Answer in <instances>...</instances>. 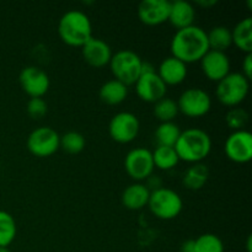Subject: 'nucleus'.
<instances>
[{
	"instance_id": "23",
	"label": "nucleus",
	"mask_w": 252,
	"mask_h": 252,
	"mask_svg": "<svg viewBox=\"0 0 252 252\" xmlns=\"http://www.w3.org/2000/svg\"><path fill=\"white\" fill-rule=\"evenodd\" d=\"M209 49L212 51L224 52L233 44V37H231V30L226 26H216L212 27L211 31L207 32Z\"/></svg>"
},
{
	"instance_id": "29",
	"label": "nucleus",
	"mask_w": 252,
	"mask_h": 252,
	"mask_svg": "<svg viewBox=\"0 0 252 252\" xmlns=\"http://www.w3.org/2000/svg\"><path fill=\"white\" fill-rule=\"evenodd\" d=\"M194 252H224V244L216 234H202L194 240Z\"/></svg>"
},
{
	"instance_id": "24",
	"label": "nucleus",
	"mask_w": 252,
	"mask_h": 252,
	"mask_svg": "<svg viewBox=\"0 0 252 252\" xmlns=\"http://www.w3.org/2000/svg\"><path fill=\"white\" fill-rule=\"evenodd\" d=\"M153 154V161H154V166L160 170H171L179 164L180 159L177 155L176 150L174 147H162V145H158L155 148Z\"/></svg>"
},
{
	"instance_id": "19",
	"label": "nucleus",
	"mask_w": 252,
	"mask_h": 252,
	"mask_svg": "<svg viewBox=\"0 0 252 252\" xmlns=\"http://www.w3.org/2000/svg\"><path fill=\"white\" fill-rule=\"evenodd\" d=\"M149 197L150 191L145 186V184L134 182V184L126 187L121 199H122V204L127 209H129V211H139V209L148 206Z\"/></svg>"
},
{
	"instance_id": "13",
	"label": "nucleus",
	"mask_w": 252,
	"mask_h": 252,
	"mask_svg": "<svg viewBox=\"0 0 252 252\" xmlns=\"http://www.w3.org/2000/svg\"><path fill=\"white\" fill-rule=\"evenodd\" d=\"M134 85L138 97L144 102H158L162 97H165L167 93V86L160 79L157 71L140 74Z\"/></svg>"
},
{
	"instance_id": "5",
	"label": "nucleus",
	"mask_w": 252,
	"mask_h": 252,
	"mask_svg": "<svg viewBox=\"0 0 252 252\" xmlns=\"http://www.w3.org/2000/svg\"><path fill=\"white\" fill-rule=\"evenodd\" d=\"M143 59L130 49H122L116 52L110 62L111 73L116 80L121 81L126 86L134 85L142 73Z\"/></svg>"
},
{
	"instance_id": "36",
	"label": "nucleus",
	"mask_w": 252,
	"mask_h": 252,
	"mask_svg": "<svg viewBox=\"0 0 252 252\" xmlns=\"http://www.w3.org/2000/svg\"><path fill=\"white\" fill-rule=\"evenodd\" d=\"M0 252H11L9 250V248H0Z\"/></svg>"
},
{
	"instance_id": "1",
	"label": "nucleus",
	"mask_w": 252,
	"mask_h": 252,
	"mask_svg": "<svg viewBox=\"0 0 252 252\" xmlns=\"http://www.w3.org/2000/svg\"><path fill=\"white\" fill-rule=\"evenodd\" d=\"M170 51L172 57L185 64L199 62L209 51L207 32L196 25L177 30L172 36Z\"/></svg>"
},
{
	"instance_id": "4",
	"label": "nucleus",
	"mask_w": 252,
	"mask_h": 252,
	"mask_svg": "<svg viewBox=\"0 0 252 252\" xmlns=\"http://www.w3.org/2000/svg\"><path fill=\"white\" fill-rule=\"evenodd\" d=\"M250 89V80L239 71L229 73L218 81L216 96L220 103L228 107H238L246 98Z\"/></svg>"
},
{
	"instance_id": "10",
	"label": "nucleus",
	"mask_w": 252,
	"mask_h": 252,
	"mask_svg": "<svg viewBox=\"0 0 252 252\" xmlns=\"http://www.w3.org/2000/svg\"><path fill=\"white\" fill-rule=\"evenodd\" d=\"M140 123L132 112H118L113 116L108 125V133L115 142L127 144L133 142L139 134Z\"/></svg>"
},
{
	"instance_id": "11",
	"label": "nucleus",
	"mask_w": 252,
	"mask_h": 252,
	"mask_svg": "<svg viewBox=\"0 0 252 252\" xmlns=\"http://www.w3.org/2000/svg\"><path fill=\"white\" fill-rule=\"evenodd\" d=\"M225 155L236 164H246L252 159V134L249 130H234L224 145Z\"/></svg>"
},
{
	"instance_id": "16",
	"label": "nucleus",
	"mask_w": 252,
	"mask_h": 252,
	"mask_svg": "<svg viewBox=\"0 0 252 252\" xmlns=\"http://www.w3.org/2000/svg\"><path fill=\"white\" fill-rule=\"evenodd\" d=\"M81 53L86 63L94 68H103L108 65L113 56L110 44L96 37L90 38L81 47Z\"/></svg>"
},
{
	"instance_id": "12",
	"label": "nucleus",
	"mask_w": 252,
	"mask_h": 252,
	"mask_svg": "<svg viewBox=\"0 0 252 252\" xmlns=\"http://www.w3.org/2000/svg\"><path fill=\"white\" fill-rule=\"evenodd\" d=\"M19 81L24 93H26L30 97H43L51 86L48 74L36 65H30L22 69L19 75Z\"/></svg>"
},
{
	"instance_id": "8",
	"label": "nucleus",
	"mask_w": 252,
	"mask_h": 252,
	"mask_svg": "<svg viewBox=\"0 0 252 252\" xmlns=\"http://www.w3.org/2000/svg\"><path fill=\"white\" fill-rule=\"evenodd\" d=\"M61 135L51 127H38L30 133L27 148L37 158H48L58 152Z\"/></svg>"
},
{
	"instance_id": "27",
	"label": "nucleus",
	"mask_w": 252,
	"mask_h": 252,
	"mask_svg": "<svg viewBox=\"0 0 252 252\" xmlns=\"http://www.w3.org/2000/svg\"><path fill=\"white\" fill-rule=\"evenodd\" d=\"M155 117L162 122H174L176 116L179 115V107L177 102L170 97H162L158 102L154 103V110H153Z\"/></svg>"
},
{
	"instance_id": "33",
	"label": "nucleus",
	"mask_w": 252,
	"mask_h": 252,
	"mask_svg": "<svg viewBox=\"0 0 252 252\" xmlns=\"http://www.w3.org/2000/svg\"><path fill=\"white\" fill-rule=\"evenodd\" d=\"M181 252H194V240H187L181 245Z\"/></svg>"
},
{
	"instance_id": "14",
	"label": "nucleus",
	"mask_w": 252,
	"mask_h": 252,
	"mask_svg": "<svg viewBox=\"0 0 252 252\" xmlns=\"http://www.w3.org/2000/svg\"><path fill=\"white\" fill-rule=\"evenodd\" d=\"M199 62L202 71L211 81L218 83L230 73V59L224 52L209 49Z\"/></svg>"
},
{
	"instance_id": "15",
	"label": "nucleus",
	"mask_w": 252,
	"mask_h": 252,
	"mask_svg": "<svg viewBox=\"0 0 252 252\" xmlns=\"http://www.w3.org/2000/svg\"><path fill=\"white\" fill-rule=\"evenodd\" d=\"M170 6L169 0H143L138 6V17L144 25L158 26L167 22Z\"/></svg>"
},
{
	"instance_id": "17",
	"label": "nucleus",
	"mask_w": 252,
	"mask_h": 252,
	"mask_svg": "<svg viewBox=\"0 0 252 252\" xmlns=\"http://www.w3.org/2000/svg\"><path fill=\"white\" fill-rule=\"evenodd\" d=\"M157 73L166 86L179 85L184 83L187 76V64L170 56L160 63Z\"/></svg>"
},
{
	"instance_id": "6",
	"label": "nucleus",
	"mask_w": 252,
	"mask_h": 252,
	"mask_svg": "<svg viewBox=\"0 0 252 252\" xmlns=\"http://www.w3.org/2000/svg\"><path fill=\"white\" fill-rule=\"evenodd\" d=\"M148 207L157 218L162 220H171L179 217L182 212L184 201L176 191L167 187H161L150 192Z\"/></svg>"
},
{
	"instance_id": "34",
	"label": "nucleus",
	"mask_w": 252,
	"mask_h": 252,
	"mask_svg": "<svg viewBox=\"0 0 252 252\" xmlns=\"http://www.w3.org/2000/svg\"><path fill=\"white\" fill-rule=\"evenodd\" d=\"M196 2L199 5V6L211 7V6H214L218 1H217V0H197Z\"/></svg>"
},
{
	"instance_id": "35",
	"label": "nucleus",
	"mask_w": 252,
	"mask_h": 252,
	"mask_svg": "<svg viewBox=\"0 0 252 252\" xmlns=\"http://www.w3.org/2000/svg\"><path fill=\"white\" fill-rule=\"evenodd\" d=\"M252 236L249 235L248 243H246V249H248V252H252Z\"/></svg>"
},
{
	"instance_id": "3",
	"label": "nucleus",
	"mask_w": 252,
	"mask_h": 252,
	"mask_svg": "<svg viewBox=\"0 0 252 252\" xmlns=\"http://www.w3.org/2000/svg\"><path fill=\"white\" fill-rule=\"evenodd\" d=\"M174 148L180 160L197 164L209 155L212 150V139L203 129L189 128L181 132Z\"/></svg>"
},
{
	"instance_id": "18",
	"label": "nucleus",
	"mask_w": 252,
	"mask_h": 252,
	"mask_svg": "<svg viewBox=\"0 0 252 252\" xmlns=\"http://www.w3.org/2000/svg\"><path fill=\"white\" fill-rule=\"evenodd\" d=\"M194 17H196V10L191 2L186 1V0L171 1L167 22H170L175 29L182 30L192 26L194 25Z\"/></svg>"
},
{
	"instance_id": "21",
	"label": "nucleus",
	"mask_w": 252,
	"mask_h": 252,
	"mask_svg": "<svg viewBox=\"0 0 252 252\" xmlns=\"http://www.w3.org/2000/svg\"><path fill=\"white\" fill-rule=\"evenodd\" d=\"M233 43L245 54L252 53V17L241 20L231 31Z\"/></svg>"
},
{
	"instance_id": "2",
	"label": "nucleus",
	"mask_w": 252,
	"mask_h": 252,
	"mask_svg": "<svg viewBox=\"0 0 252 252\" xmlns=\"http://www.w3.org/2000/svg\"><path fill=\"white\" fill-rule=\"evenodd\" d=\"M58 34L62 41L71 47H83L93 38V25L85 12L69 10L58 22Z\"/></svg>"
},
{
	"instance_id": "26",
	"label": "nucleus",
	"mask_w": 252,
	"mask_h": 252,
	"mask_svg": "<svg viewBox=\"0 0 252 252\" xmlns=\"http://www.w3.org/2000/svg\"><path fill=\"white\" fill-rule=\"evenodd\" d=\"M17 228L14 217L5 211H0V248H7L16 238Z\"/></svg>"
},
{
	"instance_id": "7",
	"label": "nucleus",
	"mask_w": 252,
	"mask_h": 252,
	"mask_svg": "<svg viewBox=\"0 0 252 252\" xmlns=\"http://www.w3.org/2000/svg\"><path fill=\"white\" fill-rule=\"evenodd\" d=\"M176 102L179 112L189 118L203 117L212 107V98L209 94L199 88L186 89Z\"/></svg>"
},
{
	"instance_id": "22",
	"label": "nucleus",
	"mask_w": 252,
	"mask_h": 252,
	"mask_svg": "<svg viewBox=\"0 0 252 252\" xmlns=\"http://www.w3.org/2000/svg\"><path fill=\"white\" fill-rule=\"evenodd\" d=\"M209 177V169L207 165L202 162L192 164L189 169L185 171L182 176V184L187 189L191 191H197L201 189L204 185L207 184Z\"/></svg>"
},
{
	"instance_id": "20",
	"label": "nucleus",
	"mask_w": 252,
	"mask_h": 252,
	"mask_svg": "<svg viewBox=\"0 0 252 252\" xmlns=\"http://www.w3.org/2000/svg\"><path fill=\"white\" fill-rule=\"evenodd\" d=\"M98 96H100V100L105 102L106 105H120L127 98L128 86H126L125 84L116 80V79H111V80L102 84L100 91H98Z\"/></svg>"
},
{
	"instance_id": "9",
	"label": "nucleus",
	"mask_w": 252,
	"mask_h": 252,
	"mask_svg": "<svg viewBox=\"0 0 252 252\" xmlns=\"http://www.w3.org/2000/svg\"><path fill=\"white\" fill-rule=\"evenodd\" d=\"M153 154L145 148H134L125 158V169L128 176L137 182L145 181L154 171Z\"/></svg>"
},
{
	"instance_id": "32",
	"label": "nucleus",
	"mask_w": 252,
	"mask_h": 252,
	"mask_svg": "<svg viewBox=\"0 0 252 252\" xmlns=\"http://www.w3.org/2000/svg\"><path fill=\"white\" fill-rule=\"evenodd\" d=\"M241 68H243V74L246 79L251 80L252 76V53L245 54V58L243 59V64H241Z\"/></svg>"
},
{
	"instance_id": "31",
	"label": "nucleus",
	"mask_w": 252,
	"mask_h": 252,
	"mask_svg": "<svg viewBox=\"0 0 252 252\" xmlns=\"http://www.w3.org/2000/svg\"><path fill=\"white\" fill-rule=\"evenodd\" d=\"M26 111L27 115L32 120H39L43 116H46L47 111H48V105L42 97H31L27 102Z\"/></svg>"
},
{
	"instance_id": "25",
	"label": "nucleus",
	"mask_w": 252,
	"mask_h": 252,
	"mask_svg": "<svg viewBox=\"0 0 252 252\" xmlns=\"http://www.w3.org/2000/svg\"><path fill=\"white\" fill-rule=\"evenodd\" d=\"M182 130L174 122H162L155 129V140L158 145L175 147Z\"/></svg>"
},
{
	"instance_id": "30",
	"label": "nucleus",
	"mask_w": 252,
	"mask_h": 252,
	"mask_svg": "<svg viewBox=\"0 0 252 252\" xmlns=\"http://www.w3.org/2000/svg\"><path fill=\"white\" fill-rule=\"evenodd\" d=\"M226 125L230 129L241 130L249 122V113L244 108L231 107L225 116Z\"/></svg>"
},
{
	"instance_id": "28",
	"label": "nucleus",
	"mask_w": 252,
	"mask_h": 252,
	"mask_svg": "<svg viewBox=\"0 0 252 252\" xmlns=\"http://www.w3.org/2000/svg\"><path fill=\"white\" fill-rule=\"evenodd\" d=\"M85 145V137L81 133L75 132V130L66 132L59 139V148H62L68 154H79V153L83 152Z\"/></svg>"
}]
</instances>
